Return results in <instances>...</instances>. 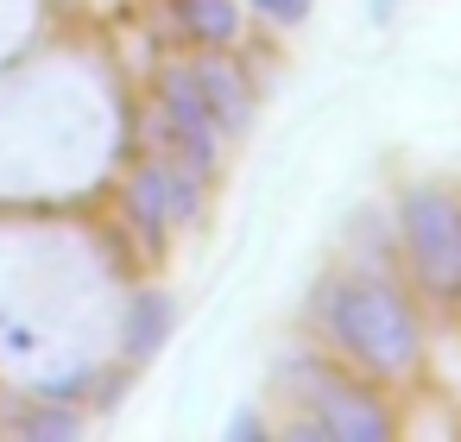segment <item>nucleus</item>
I'll list each match as a JSON object with an SVG mask.
<instances>
[{"label":"nucleus","instance_id":"423d86ee","mask_svg":"<svg viewBox=\"0 0 461 442\" xmlns=\"http://www.w3.org/2000/svg\"><path fill=\"white\" fill-rule=\"evenodd\" d=\"M190 70H196V83H203V102H209V114H215L221 140H240V133L253 127V114H259V89H253V77L234 64V45H228V51H196Z\"/></svg>","mask_w":461,"mask_h":442},{"label":"nucleus","instance_id":"39448f33","mask_svg":"<svg viewBox=\"0 0 461 442\" xmlns=\"http://www.w3.org/2000/svg\"><path fill=\"white\" fill-rule=\"evenodd\" d=\"M158 114H165V158H177L196 177H215L221 165V127L203 102V83L190 64H165L158 77Z\"/></svg>","mask_w":461,"mask_h":442},{"label":"nucleus","instance_id":"f257e3e1","mask_svg":"<svg viewBox=\"0 0 461 442\" xmlns=\"http://www.w3.org/2000/svg\"><path fill=\"white\" fill-rule=\"evenodd\" d=\"M316 310H322V347L366 379H404L423 360V322L398 272L379 266L335 272Z\"/></svg>","mask_w":461,"mask_h":442},{"label":"nucleus","instance_id":"20e7f679","mask_svg":"<svg viewBox=\"0 0 461 442\" xmlns=\"http://www.w3.org/2000/svg\"><path fill=\"white\" fill-rule=\"evenodd\" d=\"M203 184H209V177L184 171V165L165 158V152H158V158H140V165L127 171L121 203H127L133 228L146 234V247H165L171 228H190V221L203 215Z\"/></svg>","mask_w":461,"mask_h":442},{"label":"nucleus","instance_id":"9b49d317","mask_svg":"<svg viewBox=\"0 0 461 442\" xmlns=\"http://www.w3.org/2000/svg\"><path fill=\"white\" fill-rule=\"evenodd\" d=\"M285 436H297V442H329V436H322V423H316L310 410H297V417L285 423Z\"/></svg>","mask_w":461,"mask_h":442},{"label":"nucleus","instance_id":"7ed1b4c3","mask_svg":"<svg viewBox=\"0 0 461 442\" xmlns=\"http://www.w3.org/2000/svg\"><path fill=\"white\" fill-rule=\"evenodd\" d=\"M285 379L297 385L291 398L322 423L329 442H392L398 436V417H392L385 392H373V379L354 373V366H341L329 347L322 354H291Z\"/></svg>","mask_w":461,"mask_h":442},{"label":"nucleus","instance_id":"0eeeda50","mask_svg":"<svg viewBox=\"0 0 461 442\" xmlns=\"http://www.w3.org/2000/svg\"><path fill=\"white\" fill-rule=\"evenodd\" d=\"M171 329H177V303L165 297V291H133L127 303H121V354L140 366V360H152L165 341H171Z\"/></svg>","mask_w":461,"mask_h":442},{"label":"nucleus","instance_id":"6e6552de","mask_svg":"<svg viewBox=\"0 0 461 442\" xmlns=\"http://www.w3.org/2000/svg\"><path fill=\"white\" fill-rule=\"evenodd\" d=\"M171 14L196 51H228L240 39V0H171Z\"/></svg>","mask_w":461,"mask_h":442},{"label":"nucleus","instance_id":"1a4fd4ad","mask_svg":"<svg viewBox=\"0 0 461 442\" xmlns=\"http://www.w3.org/2000/svg\"><path fill=\"white\" fill-rule=\"evenodd\" d=\"M14 429H20V436H32V442H70V436L83 429V417H77L64 398H45V404L20 410V417H14Z\"/></svg>","mask_w":461,"mask_h":442},{"label":"nucleus","instance_id":"9d476101","mask_svg":"<svg viewBox=\"0 0 461 442\" xmlns=\"http://www.w3.org/2000/svg\"><path fill=\"white\" fill-rule=\"evenodd\" d=\"M247 14L266 20V26H285V32H291V26L310 20V0H247Z\"/></svg>","mask_w":461,"mask_h":442},{"label":"nucleus","instance_id":"f03ea898","mask_svg":"<svg viewBox=\"0 0 461 442\" xmlns=\"http://www.w3.org/2000/svg\"><path fill=\"white\" fill-rule=\"evenodd\" d=\"M392 253L429 303H455V284H461V190L411 184L398 196V215H392Z\"/></svg>","mask_w":461,"mask_h":442},{"label":"nucleus","instance_id":"f8f14e48","mask_svg":"<svg viewBox=\"0 0 461 442\" xmlns=\"http://www.w3.org/2000/svg\"><path fill=\"white\" fill-rule=\"evenodd\" d=\"M247 436H266V417H253V410H240V417L228 423V442H247Z\"/></svg>","mask_w":461,"mask_h":442}]
</instances>
